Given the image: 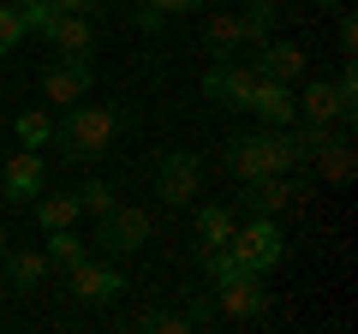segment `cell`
<instances>
[{
	"label": "cell",
	"mask_w": 358,
	"mask_h": 334,
	"mask_svg": "<svg viewBox=\"0 0 358 334\" xmlns=\"http://www.w3.org/2000/svg\"><path fill=\"white\" fill-rule=\"evenodd\" d=\"M299 119H317V126H346V119H352V108L341 102V90H334L329 78H317V84H305V96H299Z\"/></svg>",
	"instance_id": "obj_12"
},
{
	"label": "cell",
	"mask_w": 358,
	"mask_h": 334,
	"mask_svg": "<svg viewBox=\"0 0 358 334\" xmlns=\"http://www.w3.org/2000/svg\"><path fill=\"white\" fill-rule=\"evenodd\" d=\"M150 209H108L102 215V227H96V245H102V251H120V257H126V251H138L143 239H150Z\"/></svg>",
	"instance_id": "obj_5"
},
{
	"label": "cell",
	"mask_w": 358,
	"mask_h": 334,
	"mask_svg": "<svg viewBox=\"0 0 358 334\" xmlns=\"http://www.w3.org/2000/svg\"><path fill=\"white\" fill-rule=\"evenodd\" d=\"M48 42H54L60 54H90L96 30H90V18H84V13H66V6H60V18L48 24Z\"/></svg>",
	"instance_id": "obj_15"
},
{
	"label": "cell",
	"mask_w": 358,
	"mask_h": 334,
	"mask_svg": "<svg viewBox=\"0 0 358 334\" xmlns=\"http://www.w3.org/2000/svg\"><path fill=\"white\" fill-rule=\"evenodd\" d=\"M221 167H227L233 180H268V173H293L299 167V150L287 138V126H263V131H245L221 150Z\"/></svg>",
	"instance_id": "obj_1"
},
{
	"label": "cell",
	"mask_w": 358,
	"mask_h": 334,
	"mask_svg": "<svg viewBox=\"0 0 358 334\" xmlns=\"http://www.w3.org/2000/svg\"><path fill=\"white\" fill-rule=\"evenodd\" d=\"M221 251H227L245 275H268L275 263L287 257V239H281V227H275V215H257V221H239Z\"/></svg>",
	"instance_id": "obj_3"
},
{
	"label": "cell",
	"mask_w": 358,
	"mask_h": 334,
	"mask_svg": "<svg viewBox=\"0 0 358 334\" xmlns=\"http://www.w3.org/2000/svg\"><path fill=\"white\" fill-rule=\"evenodd\" d=\"M221 286V317H233V322H251V317H263L268 310V293H263V275H227V281H215Z\"/></svg>",
	"instance_id": "obj_6"
},
{
	"label": "cell",
	"mask_w": 358,
	"mask_h": 334,
	"mask_svg": "<svg viewBox=\"0 0 358 334\" xmlns=\"http://www.w3.org/2000/svg\"><path fill=\"white\" fill-rule=\"evenodd\" d=\"M233 227H239V215H233L227 203H209V209H197V239H203V251H221V245L233 239Z\"/></svg>",
	"instance_id": "obj_17"
},
{
	"label": "cell",
	"mask_w": 358,
	"mask_h": 334,
	"mask_svg": "<svg viewBox=\"0 0 358 334\" xmlns=\"http://www.w3.org/2000/svg\"><path fill=\"white\" fill-rule=\"evenodd\" d=\"M24 36H30V30H24V18H18V6H6V0H0V54H13Z\"/></svg>",
	"instance_id": "obj_24"
},
{
	"label": "cell",
	"mask_w": 358,
	"mask_h": 334,
	"mask_svg": "<svg viewBox=\"0 0 358 334\" xmlns=\"http://www.w3.org/2000/svg\"><path fill=\"white\" fill-rule=\"evenodd\" d=\"M257 66H263L268 78L293 84V78H305V48H299V42H263V48H257Z\"/></svg>",
	"instance_id": "obj_14"
},
{
	"label": "cell",
	"mask_w": 358,
	"mask_h": 334,
	"mask_svg": "<svg viewBox=\"0 0 358 334\" xmlns=\"http://www.w3.org/2000/svg\"><path fill=\"white\" fill-rule=\"evenodd\" d=\"M0 293H6V281H0Z\"/></svg>",
	"instance_id": "obj_32"
},
{
	"label": "cell",
	"mask_w": 358,
	"mask_h": 334,
	"mask_svg": "<svg viewBox=\"0 0 358 334\" xmlns=\"http://www.w3.org/2000/svg\"><path fill=\"white\" fill-rule=\"evenodd\" d=\"M209 42L215 48H245V24L239 18H209Z\"/></svg>",
	"instance_id": "obj_25"
},
{
	"label": "cell",
	"mask_w": 358,
	"mask_h": 334,
	"mask_svg": "<svg viewBox=\"0 0 358 334\" xmlns=\"http://www.w3.org/2000/svg\"><path fill=\"white\" fill-rule=\"evenodd\" d=\"M341 48H346V54H352V48H358V24H352V13H346V18H341Z\"/></svg>",
	"instance_id": "obj_28"
},
{
	"label": "cell",
	"mask_w": 358,
	"mask_h": 334,
	"mask_svg": "<svg viewBox=\"0 0 358 334\" xmlns=\"http://www.w3.org/2000/svg\"><path fill=\"white\" fill-rule=\"evenodd\" d=\"M6 6H24V0H6Z\"/></svg>",
	"instance_id": "obj_31"
},
{
	"label": "cell",
	"mask_w": 358,
	"mask_h": 334,
	"mask_svg": "<svg viewBox=\"0 0 358 334\" xmlns=\"http://www.w3.org/2000/svg\"><path fill=\"white\" fill-rule=\"evenodd\" d=\"M245 203H251L257 215H287V209H299V203H305V185H293L287 173H268V180H251Z\"/></svg>",
	"instance_id": "obj_11"
},
{
	"label": "cell",
	"mask_w": 358,
	"mask_h": 334,
	"mask_svg": "<svg viewBox=\"0 0 358 334\" xmlns=\"http://www.w3.org/2000/svg\"><path fill=\"white\" fill-rule=\"evenodd\" d=\"M322 6H329V0H322Z\"/></svg>",
	"instance_id": "obj_33"
},
{
	"label": "cell",
	"mask_w": 358,
	"mask_h": 334,
	"mask_svg": "<svg viewBox=\"0 0 358 334\" xmlns=\"http://www.w3.org/2000/svg\"><path fill=\"white\" fill-rule=\"evenodd\" d=\"M48 275V251H13V286H36Z\"/></svg>",
	"instance_id": "obj_22"
},
{
	"label": "cell",
	"mask_w": 358,
	"mask_h": 334,
	"mask_svg": "<svg viewBox=\"0 0 358 334\" xmlns=\"http://www.w3.org/2000/svg\"><path fill=\"white\" fill-rule=\"evenodd\" d=\"M268 18H275V0H251L239 13V24H245V48H263L268 42Z\"/></svg>",
	"instance_id": "obj_19"
},
{
	"label": "cell",
	"mask_w": 358,
	"mask_h": 334,
	"mask_svg": "<svg viewBox=\"0 0 358 334\" xmlns=\"http://www.w3.org/2000/svg\"><path fill=\"white\" fill-rule=\"evenodd\" d=\"M197 185H203V161L192 150H173L162 161V197L173 209H185V203H197Z\"/></svg>",
	"instance_id": "obj_8"
},
{
	"label": "cell",
	"mask_w": 358,
	"mask_h": 334,
	"mask_svg": "<svg viewBox=\"0 0 358 334\" xmlns=\"http://www.w3.org/2000/svg\"><path fill=\"white\" fill-rule=\"evenodd\" d=\"M143 328H155V334H185V328H192V322H185V317H150V322H143Z\"/></svg>",
	"instance_id": "obj_27"
},
{
	"label": "cell",
	"mask_w": 358,
	"mask_h": 334,
	"mask_svg": "<svg viewBox=\"0 0 358 334\" xmlns=\"http://www.w3.org/2000/svg\"><path fill=\"white\" fill-rule=\"evenodd\" d=\"M257 78H263V66H215V72L203 78V96L215 108H245L257 90Z\"/></svg>",
	"instance_id": "obj_9"
},
{
	"label": "cell",
	"mask_w": 358,
	"mask_h": 334,
	"mask_svg": "<svg viewBox=\"0 0 358 334\" xmlns=\"http://www.w3.org/2000/svg\"><path fill=\"white\" fill-rule=\"evenodd\" d=\"M30 215H36V227H42V233H54V227H72L84 209H78V197H72V191H54V197H42V191H36V197H30Z\"/></svg>",
	"instance_id": "obj_16"
},
{
	"label": "cell",
	"mask_w": 358,
	"mask_h": 334,
	"mask_svg": "<svg viewBox=\"0 0 358 334\" xmlns=\"http://www.w3.org/2000/svg\"><path fill=\"white\" fill-rule=\"evenodd\" d=\"M42 180H48V167H42L36 150H18L13 161H6V197H13V203H30V197L42 191Z\"/></svg>",
	"instance_id": "obj_13"
},
{
	"label": "cell",
	"mask_w": 358,
	"mask_h": 334,
	"mask_svg": "<svg viewBox=\"0 0 358 334\" xmlns=\"http://www.w3.org/2000/svg\"><path fill=\"white\" fill-rule=\"evenodd\" d=\"M72 197H78L84 215H108V209H114V185H102V180H90L84 191H72Z\"/></svg>",
	"instance_id": "obj_23"
},
{
	"label": "cell",
	"mask_w": 358,
	"mask_h": 334,
	"mask_svg": "<svg viewBox=\"0 0 358 334\" xmlns=\"http://www.w3.org/2000/svg\"><path fill=\"white\" fill-rule=\"evenodd\" d=\"M114 131H120V114L108 102H78V108H66L54 138L66 143V161H102L114 150Z\"/></svg>",
	"instance_id": "obj_2"
},
{
	"label": "cell",
	"mask_w": 358,
	"mask_h": 334,
	"mask_svg": "<svg viewBox=\"0 0 358 334\" xmlns=\"http://www.w3.org/2000/svg\"><path fill=\"white\" fill-rule=\"evenodd\" d=\"M18 143H24V150H42V143H54V114H42V108L18 114Z\"/></svg>",
	"instance_id": "obj_20"
},
{
	"label": "cell",
	"mask_w": 358,
	"mask_h": 334,
	"mask_svg": "<svg viewBox=\"0 0 358 334\" xmlns=\"http://www.w3.org/2000/svg\"><path fill=\"white\" fill-rule=\"evenodd\" d=\"M317 167H322V180H329V185H346V180H352V143H346V138L322 143V150H317Z\"/></svg>",
	"instance_id": "obj_18"
},
{
	"label": "cell",
	"mask_w": 358,
	"mask_h": 334,
	"mask_svg": "<svg viewBox=\"0 0 358 334\" xmlns=\"http://www.w3.org/2000/svg\"><path fill=\"white\" fill-rule=\"evenodd\" d=\"M90 84H96L90 54H54V60L42 66V96H48L54 108H78L90 96Z\"/></svg>",
	"instance_id": "obj_4"
},
{
	"label": "cell",
	"mask_w": 358,
	"mask_h": 334,
	"mask_svg": "<svg viewBox=\"0 0 358 334\" xmlns=\"http://www.w3.org/2000/svg\"><path fill=\"white\" fill-rule=\"evenodd\" d=\"M6 251H13V245H6V227H0V257H6Z\"/></svg>",
	"instance_id": "obj_30"
},
{
	"label": "cell",
	"mask_w": 358,
	"mask_h": 334,
	"mask_svg": "<svg viewBox=\"0 0 358 334\" xmlns=\"http://www.w3.org/2000/svg\"><path fill=\"white\" fill-rule=\"evenodd\" d=\"M66 13H90V6H96V0H60Z\"/></svg>",
	"instance_id": "obj_29"
},
{
	"label": "cell",
	"mask_w": 358,
	"mask_h": 334,
	"mask_svg": "<svg viewBox=\"0 0 358 334\" xmlns=\"http://www.w3.org/2000/svg\"><path fill=\"white\" fill-rule=\"evenodd\" d=\"M72 293L84 298V305H108L114 293H126V281H120L114 263H90V257H78V263H72Z\"/></svg>",
	"instance_id": "obj_10"
},
{
	"label": "cell",
	"mask_w": 358,
	"mask_h": 334,
	"mask_svg": "<svg viewBox=\"0 0 358 334\" xmlns=\"http://www.w3.org/2000/svg\"><path fill=\"white\" fill-rule=\"evenodd\" d=\"M78 257H84V239H78L72 227H54V233H48V263H60V269H72Z\"/></svg>",
	"instance_id": "obj_21"
},
{
	"label": "cell",
	"mask_w": 358,
	"mask_h": 334,
	"mask_svg": "<svg viewBox=\"0 0 358 334\" xmlns=\"http://www.w3.org/2000/svg\"><path fill=\"white\" fill-rule=\"evenodd\" d=\"M245 108H251V114L263 119V126H293V119H299V90H293V84H281V78H268V72H263Z\"/></svg>",
	"instance_id": "obj_7"
},
{
	"label": "cell",
	"mask_w": 358,
	"mask_h": 334,
	"mask_svg": "<svg viewBox=\"0 0 358 334\" xmlns=\"http://www.w3.org/2000/svg\"><path fill=\"white\" fill-rule=\"evenodd\" d=\"M203 0H150V13H162V18H179V13H197Z\"/></svg>",
	"instance_id": "obj_26"
}]
</instances>
